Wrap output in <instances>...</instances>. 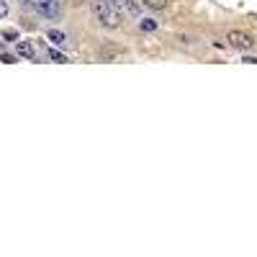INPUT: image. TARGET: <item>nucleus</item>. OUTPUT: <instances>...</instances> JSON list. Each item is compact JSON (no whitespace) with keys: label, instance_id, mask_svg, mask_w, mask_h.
<instances>
[{"label":"nucleus","instance_id":"nucleus-1","mask_svg":"<svg viewBox=\"0 0 257 257\" xmlns=\"http://www.w3.org/2000/svg\"><path fill=\"white\" fill-rule=\"evenodd\" d=\"M90 5H93V13L100 21V26H105V28H116L118 26V13H116V8L108 3V0H90Z\"/></svg>","mask_w":257,"mask_h":257},{"label":"nucleus","instance_id":"nucleus-2","mask_svg":"<svg viewBox=\"0 0 257 257\" xmlns=\"http://www.w3.org/2000/svg\"><path fill=\"white\" fill-rule=\"evenodd\" d=\"M31 5L36 8V13H39V16H44V18H57L59 10H62L59 0H31Z\"/></svg>","mask_w":257,"mask_h":257},{"label":"nucleus","instance_id":"nucleus-3","mask_svg":"<svg viewBox=\"0 0 257 257\" xmlns=\"http://www.w3.org/2000/svg\"><path fill=\"white\" fill-rule=\"evenodd\" d=\"M226 41H229V47H234V49H239V52H250V49L255 47L252 36L245 34V31H229V34H226Z\"/></svg>","mask_w":257,"mask_h":257},{"label":"nucleus","instance_id":"nucleus-4","mask_svg":"<svg viewBox=\"0 0 257 257\" xmlns=\"http://www.w3.org/2000/svg\"><path fill=\"white\" fill-rule=\"evenodd\" d=\"M16 54L23 57V59H34V57H36L34 44H31V41H18V44H16Z\"/></svg>","mask_w":257,"mask_h":257},{"label":"nucleus","instance_id":"nucleus-5","mask_svg":"<svg viewBox=\"0 0 257 257\" xmlns=\"http://www.w3.org/2000/svg\"><path fill=\"white\" fill-rule=\"evenodd\" d=\"M47 39L54 44V47H62V44L67 41V34L59 31V28H49V31H47Z\"/></svg>","mask_w":257,"mask_h":257},{"label":"nucleus","instance_id":"nucleus-6","mask_svg":"<svg viewBox=\"0 0 257 257\" xmlns=\"http://www.w3.org/2000/svg\"><path fill=\"white\" fill-rule=\"evenodd\" d=\"M124 54V49H116V47H105V49H100V57L105 59V62H111V59H116V57H121Z\"/></svg>","mask_w":257,"mask_h":257},{"label":"nucleus","instance_id":"nucleus-7","mask_svg":"<svg viewBox=\"0 0 257 257\" xmlns=\"http://www.w3.org/2000/svg\"><path fill=\"white\" fill-rule=\"evenodd\" d=\"M139 28H142V31H157V21L155 18H142Z\"/></svg>","mask_w":257,"mask_h":257},{"label":"nucleus","instance_id":"nucleus-8","mask_svg":"<svg viewBox=\"0 0 257 257\" xmlns=\"http://www.w3.org/2000/svg\"><path fill=\"white\" fill-rule=\"evenodd\" d=\"M142 3L147 8H152V10H162L165 5H168V0H142Z\"/></svg>","mask_w":257,"mask_h":257},{"label":"nucleus","instance_id":"nucleus-9","mask_svg":"<svg viewBox=\"0 0 257 257\" xmlns=\"http://www.w3.org/2000/svg\"><path fill=\"white\" fill-rule=\"evenodd\" d=\"M124 5H126V10L131 13V16H139V5L134 3V0H124Z\"/></svg>","mask_w":257,"mask_h":257},{"label":"nucleus","instance_id":"nucleus-10","mask_svg":"<svg viewBox=\"0 0 257 257\" xmlns=\"http://www.w3.org/2000/svg\"><path fill=\"white\" fill-rule=\"evenodd\" d=\"M49 57H52V59H54V62H59V65H65V62H67V57H65V54H62V52H54V49H52V52H49Z\"/></svg>","mask_w":257,"mask_h":257},{"label":"nucleus","instance_id":"nucleus-11","mask_svg":"<svg viewBox=\"0 0 257 257\" xmlns=\"http://www.w3.org/2000/svg\"><path fill=\"white\" fill-rule=\"evenodd\" d=\"M0 62H5V65H13V62H16V57H13V54H0Z\"/></svg>","mask_w":257,"mask_h":257},{"label":"nucleus","instance_id":"nucleus-12","mask_svg":"<svg viewBox=\"0 0 257 257\" xmlns=\"http://www.w3.org/2000/svg\"><path fill=\"white\" fill-rule=\"evenodd\" d=\"M8 16V3L5 0H0V18H5Z\"/></svg>","mask_w":257,"mask_h":257},{"label":"nucleus","instance_id":"nucleus-13","mask_svg":"<svg viewBox=\"0 0 257 257\" xmlns=\"http://www.w3.org/2000/svg\"><path fill=\"white\" fill-rule=\"evenodd\" d=\"M3 39L13 41V39H18V34H16V31H3Z\"/></svg>","mask_w":257,"mask_h":257},{"label":"nucleus","instance_id":"nucleus-14","mask_svg":"<svg viewBox=\"0 0 257 257\" xmlns=\"http://www.w3.org/2000/svg\"><path fill=\"white\" fill-rule=\"evenodd\" d=\"M67 3H70V5H72V8H80V5H83V3H85V0H67Z\"/></svg>","mask_w":257,"mask_h":257},{"label":"nucleus","instance_id":"nucleus-15","mask_svg":"<svg viewBox=\"0 0 257 257\" xmlns=\"http://www.w3.org/2000/svg\"><path fill=\"white\" fill-rule=\"evenodd\" d=\"M108 3H111L113 8H124V0H108Z\"/></svg>","mask_w":257,"mask_h":257},{"label":"nucleus","instance_id":"nucleus-16","mask_svg":"<svg viewBox=\"0 0 257 257\" xmlns=\"http://www.w3.org/2000/svg\"><path fill=\"white\" fill-rule=\"evenodd\" d=\"M245 62H252V65H257V57H245Z\"/></svg>","mask_w":257,"mask_h":257},{"label":"nucleus","instance_id":"nucleus-17","mask_svg":"<svg viewBox=\"0 0 257 257\" xmlns=\"http://www.w3.org/2000/svg\"><path fill=\"white\" fill-rule=\"evenodd\" d=\"M21 3H23V5H31V0H21Z\"/></svg>","mask_w":257,"mask_h":257}]
</instances>
